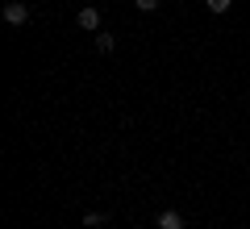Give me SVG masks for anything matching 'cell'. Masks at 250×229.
I'll use <instances>...</instances> for the list:
<instances>
[{
  "instance_id": "cell-7",
  "label": "cell",
  "mask_w": 250,
  "mask_h": 229,
  "mask_svg": "<svg viewBox=\"0 0 250 229\" xmlns=\"http://www.w3.org/2000/svg\"><path fill=\"white\" fill-rule=\"evenodd\" d=\"M134 4H138L142 13H154V9H159V0H134Z\"/></svg>"
},
{
  "instance_id": "cell-2",
  "label": "cell",
  "mask_w": 250,
  "mask_h": 229,
  "mask_svg": "<svg viewBox=\"0 0 250 229\" xmlns=\"http://www.w3.org/2000/svg\"><path fill=\"white\" fill-rule=\"evenodd\" d=\"M75 21H80V29H88V34H100V21H104V17H100L96 4H88V9L75 13Z\"/></svg>"
},
{
  "instance_id": "cell-6",
  "label": "cell",
  "mask_w": 250,
  "mask_h": 229,
  "mask_svg": "<svg viewBox=\"0 0 250 229\" xmlns=\"http://www.w3.org/2000/svg\"><path fill=\"white\" fill-rule=\"evenodd\" d=\"M208 4V13H229L233 9V0H205Z\"/></svg>"
},
{
  "instance_id": "cell-4",
  "label": "cell",
  "mask_w": 250,
  "mask_h": 229,
  "mask_svg": "<svg viewBox=\"0 0 250 229\" xmlns=\"http://www.w3.org/2000/svg\"><path fill=\"white\" fill-rule=\"evenodd\" d=\"M104 212H96V208H88V212H83V225H88V229H100V225H104Z\"/></svg>"
},
{
  "instance_id": "cell-1",
  "label": "cell",
  "mask_w": 250,
  "mask_h": 229,
  "mask_svg": "<svg viewBox=\"0 0 250 229\" xmlns=\"http://www.w3.org/2000/svg\"><path fill=\"white\" fill-rule=\"evenodd\" d=\"M25 21H29V4L25 0H9V4H4V25L17 29V25H25Z\"/></svg>"
},
{
  "instance_id": "cell-5",
  "label": "cell",
  "mask_w": 250,
  "mask_h": 229,
  "mask_svg": "<svg viewBox=\"0 0 250 229\" xmlns=\"http://www.w3.org/2000/svg\"><path fill=\"white\" fill-rule=\"evenodd\" d=\"M113 46H117L113 34H96V50H100V54H113Z\"/></svg>"
},
{
  "instance_id": "cell-3",
  "label": "cell",
  "mask_w": 250,
  "mask_h": 229,
  "mask_svg": "<svg viewBox=\"0 0 250 229\" xmlns=\"http://www.w3.org/2000/svg\"><path fill=\"white\" fill-rule=\"evenodd\" d=\"M154 229H184V212L179 208H163L154 217Z\"/></svg>"
}]
</instances>
